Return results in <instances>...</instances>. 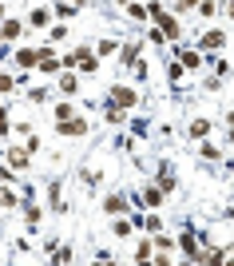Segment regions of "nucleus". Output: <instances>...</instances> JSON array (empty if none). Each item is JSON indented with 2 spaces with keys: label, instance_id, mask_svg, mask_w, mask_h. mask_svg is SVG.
<instances>
[{
  "label": "nucleus",
  "instance_id": "6",
  "mask_svg": "<svg viewBox=\"0 0 234 266\" xmlns=\"http://www.w3.org/2000/svg\"><path fill=\"white\" fill-rule=\"evenodd\" d=\"M206 131H210V123H206V119H194V123H190V135H199V139H203Z\"/></svg>",
  "mask_w": 234,
  "mask_h": 266
},
{
  "label": "nucleus",
  "instance_id": "4",
  "mask_svg": "<svg viewBox=\"0 0 234 266\" xmlns=\"http://www.w3.org/2000/svg\"><path fill=\"white\" fill-rule=\"evenodd\" d=\"M8 163H12V167H28V151L12 147V151H8Z\"/></svg>",
  "mask_w": 234,
  "mask_h": 266
},
{
  "label": "nucleus",
  "instance_id": "9",
  "mask_svg": "<svg viewBox=\"0 0 234 266\" xmlns=\"http://www.w3.org/2000/svg\"><path fill=\"white\" fill-rule=\"evenodd\" d=\"M222 44V32H206L203 36V48H219Z\"/></svg>",
  "mask_w": 234,
  "mask_h": 266
},
{
  "label": "nucleus",
  "instance_id": "7",
  "mask_svg": "<svg viewBox=\"0 0 234 266\" xmlns=\"http://www.w3.org/2000/svg\"><path fill=\"white\" fill-rule=\"evenodd\" d=\"M0 36H4V40H16V36H20V24H16V20H8V24H4V32H0Z\"/></svg>",
  "mask_w": 234,
  "mask_h": 266
},
{
  "label": "nucleus",
  "instance_id": "1",
  "mask_svg": "<svg viewBox=\"0 0 234 266\" xmlns=\"http://www.w3.org/2000/svg\"><path fill=\"white\" fill-rule=\"evenodd\" d=\"M88 131V119H64L60 123V135H84Z\"/></svg>",
  "mask_w": 234,
  "mask_h": 266
},
{
  "label": "nucleus",
  "instance_id": "5",
  "mask_svg": "<svg viewBox=\"0 0 234 266\" xmlns=\"http://www.w3.org/2000/svg\"><path fill=\"white\" fill-rule=\"evenodd\" d=\"M159 24H163V36H179V24L171 16H159Z\"/></svg>",
  "mask_w": 234,
  "mask_h": 266
},
{
  "label": "nucleus",
  "instance_id": "10",
  "mask_svg": "<svg viewBox=\"0 0 234 266\" xmlns=\"http://www.w3.org/2000/svg\"><path fill=\"white\" fill-rule=\"evenodd\" d=\"M103 207L115 215V211H123V199H119V195H107V203H103Z\"/></svg>",
  "mask_w": 234,
  "mask_h": 266
},
{
  "label": "nucleus",
  "instance_id": "12",
  "mask_svg": "<svg viewBox=\"0 0 234 266\" xmlns=\"http://www.w3.org/2000/svg\"><path fill=\"white\" fill-rule=\"evenodd\" d=\"M190 4H199V0H179V8H190Z\"/></svg>",
  "mask_w": 234,
  "mask_h": 266
},
{
  "label": "nucleus",
  "instance_id": "15",
  "mask_svg": "<svg viewBox=\"0 0 234 266\" xmlns=\"http://www.w3.org/2000/svg\"><path fill=\"white\" fill-rule=\"evenodd\" d=\"M0 12H4V8H0Z\"/></svg>",
  "mask_w": 234,
  "mask_h": 266
},
{
  "label": "nucleus",
  "instance_id": "8",
  "mask_svg": "<svg viewBox=\"0 0 234 266\" xmlns=\"http://www.w3.org/2000/svg\"><path fill=\"white\" fill-rule=\"evenodd\" d=\"M159 199H163V191H155V187H147V191H143V203H147V207H155Z\"/></svg>",
  "mask_w": 234,
  "mask_h": 266
},
{
  "label": "nucleus",
  "instance_id": "11",
  "mask_svg": "<svg viewBox=\"0 0 234 266\" xmlns=\"http://www.w3.org/2000/svg\"><path fill=\"white\" fill-rule=\"evenodd\" d=\"M12 88V80H8V75H0V91H8Z\"/></svg>",
  "mask_w": 234,
  "mask_h": 266
},
{
  "label": "nucleus",
  "instance_id": "2",
  "mask_svg": "<svg viewBox=\"0 0 234 266\" xmlns=\"http://www.w3.org/2000/svg\"><path fill=\"white\" fill-rule=\"evenodd\" d=\"M111 100H115L119 107H131L135 104V91L131 88H115V91H111Z\"/></svg>",
  "mask_w": 234,
  "mask_h": 266
},
{
  "label": "nucleus",
  "instance_id": "14",
  "mask_svg": "<svg viewBox=\"0 0 234 266\" xmlns=\"http://www.w3.org/2000/svg\"><path fill=\"white\" fill-rule=\"evenodd\" d=\"M230 16H234V0H230Z\"/></svg>",
  "mask_w": 234,
  "mask_h": 266
},
{
  "label": "nucleus",
  "instance_id": "13",
  "mask_svg": "<svg viewBox=\"0 0 234 266\" xmlns=\"http://www.w3.org/2000/svg\"><path fill=\"white\" fill-rule=\"evenodd\" d=\"M4 123H8V119H4V111H0V131H8V127H4Z\"/></svg>",
  "mask_w": 234,
  "mask_h": 266
},
{
  "label": "nucleus",
  "instance_id": "3",
  "mask_svg": "<svg viewBox=\"0 0 234 266\" xmlns=\"http://www.w3.org/2000/svg\"><path fill=\"white\" fill-rule=\"evenodd\" d=\"M36 60H40V52H32V48H20L16 52V64H24V68H32Z\"/></svg>",
  "mask_w": 234,
  "mask_h": 266
}]
</instances>
